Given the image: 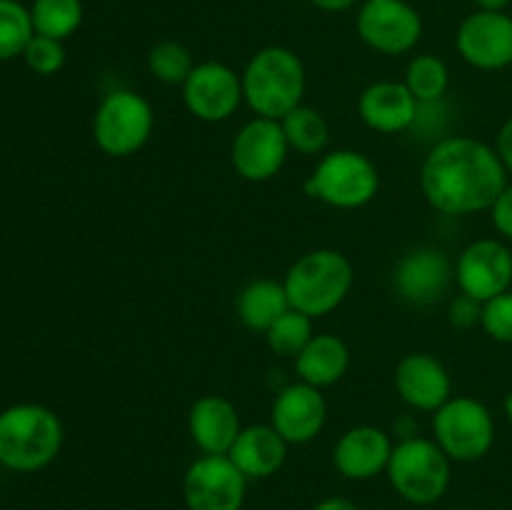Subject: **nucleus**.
Instances as JSON below:
<instances>
[{
	"instance_id": "nucleus-22",
	"label": "nucleus",
	"mask_w": 512,
	"mask_h": 510,
	"mask_svg": "<svg viewBox=\"0 0 512 510\" xmlns=\"http://www.w3.org/2000/svg\"><path fill=\"white\" fill-rule=\"evenodd\" d=\"M350 365V350L338 335L320 333L313 335L308 345L303 348V353L295 358V373L300 375V380L313 388H328L335 385L345 373H348Z\"/></svg>"
},
{
	"instance_id": "nucleus-1",
	"label": "nucleus",
	"mask_w": 512,
	"mask_h": 510,
	"mask_svg": "<svg viewBox=\"0 0 512 510\" xmlns=\"http://www.w3.org/2000/svg\"><path fill=\"white\" fill-rule=\"evenodd\" d=\"M508 185L498 150L465 135L443 138L425 155L420 188L438 213L473 215L490 210Z\"/></svg>"
},
{
	"instance_id": "nucleus-9",
	"label": "nucleus",
	"mask_w": 512,
	"mask_h": 510,
	"mask_svg": "<svg viewBox=\"0 0 512 510\" xmlns=\"http://www.w3.org/2000/svg\"><path fill=\"white\" fill-rule=\"evenodd\" d=\"M355 28L360 40L375 53L403 55L418 45L423 18L408 0H365Z\"/></svg>"
},
{
	"instance_id": "nucleus-10",
	"label": "nucleus",
	"mask_w": 512,
	"mask_h": 510,
	"mask_svg": "<svg viewBox=\"0 0 512 510\" xmlns=\"http://www.w3.org/2000/svg\"><path fill=\"white\" fill-rule=\"evenodd\" d=\"M248 478L228 455H203L183 478L188 510H240L245 503Z\"/></svg>"
},
{
	"instance_id": "nucleus-15",
	"label": "nucleus",
	"mask_w": 512,
	"mask_h": 510,
	"mask_svg": "<svg viewBox=\"0 0 512 510\" xmlns=\"http://www.w3.org/2000/svg\"><path fill=\"white\" fill-rule=\"evenodd\" d=\"M325 418H328V403L323 393L303 380L280 390L270 410V425L283 435L288 445H303L318 438Z\"/></svg>"
},
{
	"instance_id": "nucleus-5",
	"label": "nucleus",
	"mask_w": 512,
	"mask_h": 510,
	"mask_svg": "<svg viewBox=\"0 0 512 510\" xmlns=\"http://www.w3.org/2000/svg\"><path fill=\"white\" fill-rule=\"evenodd\" d=\"M378 188V168L358 150H333L305 180V195L340 210L363 208L378 195Z\"/></svg>"
},
{
	"instance_id": "nucleus-20",
	"label": "nucleus",
	"mask_w": 512,
	"mask_h": 510,
	"mask_svg": "<svg viewBox=\"0 0 512 510\" xmlns=\"http://www.w3.org/2000/svg\"><path fill=\"white\" fill-rule=\"evenodd\" d=\"M188 428L193 443L205 455H228L243 425H240L238 408L228 398L203 395L190 408Z\"/></svg>"
},
{
	"instance_id": "nucleus-13",
	"label": "nucleus",
	"mask_w": 512,
	"mask_h": 510,
	"mask_svg": "<svg viewBox=\"0 0 512 510\" xmlns=\"http://www.w3.org/2000/svg\"><path fill=\"white\" fill-rule=\"evenodd\" d=\"M183 100L198 120L223 123L243 103V80L223 63H200L183 83Z\"/></svg>"
},
{
	"instance_id": "nucleus-32",
	"label": "nucleus",
	"mask_w": 512,
	"mask_h": 510,
	"mask_svg": "<svg viewBox=\"0 0 512 510\" xmlns=\"http://www.w3.org/2000/svg\"><path fill=\"white\" fill-rule=\"evenodd\" d=\"M448 318L455 328H473V325H480V320H483V303L460 293L458 298L450 300Z\"/></svg>"
},
{
	"instance_id": "nucleus-14",
	"label": "nucleus",
	"mask_w": 512,
	"mask_h": 510,
	"mask_svg": "<svg viewBox=\"0 0 512 510\" xmlns=\"http://www.w3.org/2000/svg\"><path fill=\"white\" fill-rule=\"evenodd\" d=\"M460 293L488 303L495 295L508 293L512 285V253L505 243L483 238L460 253L455 268Z\"/></svg>"
},
{
	"instance_id": "nucleus-33",
	"label": "nucleus",
	"mask_w": 512,
	"mask_h": 510,
	"mask_svg": "<svg viewBox=\"0 0 512 510\" xmlns=\"http://www.w3.org/2000/svg\"><path fill=\"white\" fill-rule=\"evenodd\" d=\"M490 215H493L495 230L512 240V185H505V190L490 208Z\"/></svg>"
},
{
	"instance_id": "nucleus-34",
	"label": "nucleus",
	"mask_w": 512,
	"mask_h": 510,
	"mask_svg": "<svg viewBox=\"0 0 512 510\" xmlns=\"http://www.w3.org/2000/svg\"><path fill=\"white\" fill-rule=\"evenodd\" d=\"M495 150H498V155H500V160H503L505 170L512 173V118L505 120L503 128H500Z\"/></svg>"
},
{
	"instance_id": "nucleus-4",
	"label": "nucleus",
	"mask_w": 512,
	"mask_h": 510,
	"mask_svg": "<svg viewBox=\"0 0 512 510\" xmlns=\"http://www.w3.org/2000/svg\"><path fill=\"white\" fill-rule=\"evenodd\" d=\"M283 285L290 308L320 318L333 313L348 298L353 288V265L340 250H310L290 265Z\"/></svg>"
},
{
	"instance_id": "nucleus-18",
	"label": "nucleus",
	"mask_w": 512,
	"mask_h": 510,
	"mask_svg": "<svg viewBox=\"0 0 512 510\" xmlns=\"http://www.w3.org/2000/svg\"><path fill=\"white\" fill-rule=\"evenodd\" d=\"M393 443L388 433L375 425H358L340 435L333 450L338 473L348 480H370L388 470Z\"/></svg>"
},
{
	"instance_id": "nucleus-7",
	"label": "nucleus",
	"mask_w": 512,
	"mask_h": 510,
	"mask_svg": "<svg viewBox=\"0 0 512 510\" xmlns=\"http://www.w3.org/2000/svg\"><path fill=\"white\" fill-rule=\"evenodd\" d=\"M155 115L135 90H113L100 100L93 118V138L105 155L128 158L153 135Z\"/></svg>"
},
{
	"instance_id": "nucleus-37",
	"label": "nucleus",
	"mask_w": 512,
	"mask_h": 510,
	"mask_svg": "<svg viewBox=\"0 0 512 510\" xmlns=\"http://www.w3.org/2000/svg\"><path fill=\"white\" fill-rule=\"evenodd\" d=\"M478 10H505L512 5V0H473Z\"/></svg>"
},
{
	"instance_id": "nucleus-38",
	"label": "nucleus",
	"mask_w": 512,
	"mask_h": 510,
	"mask_svg": "<svg viewBox=\"0 0 512 510\" xmlns=\"http://www.w3.org/2000/svg\"><path fill=\"white\" fill-rule=\"evenodd\" d=\"M505 415H508V420L512 423V390L508 393V398H505Z\"/></svg>"
},
{
	"instance_id": "nucleus-25",
	"label": "nucleus",
	"mask_w": 512,
	"mask_h": 510,
	"mask_svg": "<svg viewBox=\"0 0 512 510\" xmlns=\"http://www.w3.org/2000/svg\"><path fill=\"white\" fill-rule=\"evenodd\" d=\"M30 20L38 35L65 40L83 23V3L80 0H35L30 8Z\"/></svg>"
},
{
	"instance_id": "nucleus-16",
	"label": "nucleus",
	"mask_w": 512,
	"mask_h": 510,
	"mask_svg": "<svg viewBox=\"0 0 512 510\" xmlns=\"http://www.w3.org/2000/svg\"><path fill=\"white\" fill-rule=\"evenodd\" d=\"M453 268L443 250L418 248L398 260L393 270V288L405 303L433 305L448 293Z\"/></svg>"
},
{
	"instance_id": "nucleus-2",
	"label": "nucleus",
	"mask_w": 512,
	"mask_h": 510,
	"mask_svg": "<svg viewBox=\"0 0 512 510\" xmlns=\"http://www.w3.org/2000/svg\"><path fill=\"white\" fill-rule=\"evenodd\" d=\"M240 80H243V100L260 118L283 120L290 110L303 105V60L283 45H268L258 50L248 60Z\"/></svg>"
},
{
	"instance_id": "nucleus-31",
	"label": "nucleus",
	"mask_w": 512,
	"mask_h": 510,
	"mask_svg": "<svg viewBox=\"0 0 512 510\" xmlns=\"http://www.w3.org/2000/svg\"><path fill=\"white\" fill-rule=\"evenodd\" d=\"M480 325L498 343H512V290L483 303Z\"/></svg>"
},
{
	"instance_id": "nucleus-28",
	"label": "nucleus",
	"mask_w": 512,
	"mask_h": 510,
	"mask_svg": "<svg viewBox=\"0 0 512 510\" xmlns=\"http://www.w3.org/2000/svg\"><path fill=\"white\" fill-rule=\"evenodd\" d=\"M33 35L30 10L18 0H0V60L23 55Z\"/></svg>"
},
{
	"instance_id": "nucleus-24",
	"label": "nucleus",
	"mask_w": 512,
	"mask_h": 510,
	"mask_svg": "<svg viewBox=\"0 0 512 510\" xmlns=\"http://www.w3.org/2000/svg\"><path fill=\"white\" fill-rule=\"evenodd\" d=\"M280 125L285 130L290 150H298L303 155L323 153L330 140V128L325 118L315 108H308V105H298L295 110H290L280 120Z\"/></svg>"
},
{
	"instance_id": "nucleus-35",
	"label": "nucleus",
	"mask_w": 512,
	"mask_h": 510,
	"mask_svg": "<svg viewBox=\"0 0 512 510\" xmlns=\"http://www.w3.org/2000/svg\"><path fill=\"white\" fill-rule=\"evenodd\" d=\"M310 3H313L315 8L325 10V13H343V10L353 8L358 0H310Z\"/></svg>"
},
{
	"instance_id": "nucleus-8",
	"label": "nucleus",
	"mask_w": 512,
	"mask_h": 510,
	"mask_svg": "<svg viewBox=\"0 0 512 510\" xmlns=\"http://www.w3.org/2000/svg\"><path fill=\"white\" fill-rule=\"evenodd\" d=\"M435 443L450 460L473 463L488 455L495 440V420L488 405L470 395H458L440 405L433 415Z\"/></svg>"
},
{
	"instance_id": "nucleus-11",
	"label": "nucleus",
	"mask_w": 512,
	"mask_h": 510,
	"mask_svg": "<svg viewBox=\"0 0 512 510\" xmlns=\"http://www.w3.org/2000/svg\"><path fill=\"white\" fill-rule=\"evenodd\" d=\"M288 150L290 145L280 120L258 115L235 135L230 160H233V168L240 178L250 180V183H263V180L275 178L283 170Z\"/></svg>"
},
{
	"instance_id": "nucleus-26",
	"label": "nucleus",
	"mask_w": 512,
	"mask_h": 510,
	"mask_svg": "<svg viewBox=\"0 0 512 510\" xmlns=\"http://www.w3.org/2000/svg\"><path fill=\"white\" fill-rule=\"evenodd\" d=\"M450 83L448 65L438 55H415L405 70V88L420 105L438 103Z\"/></svg>"
},
{
	"instance_id": "nucleus-30",
	"label": "nucleus",
	"mask_w": 512,
	"mask_h": 510,
	"mask_svg": "<svg viewBox=\"0 0 512 510\" xmlns=\"http://www.w3.org/2000/svg\"><path fill=\"white\" fill-rule=\"evenodd\" d=\"M23 58H25V63H28V68L33 70V73L55 75L65 65L63 40L45 38V35L35 33L33 38H30L28 48H25Z\"/></svg>"
},
{
	"instance_id": "nucleus-27",
	"label": "nucleus",
	"mask_w": 512,
	"mask_h": 510,
	"mask_svg": "<svg viewBox=\"0 0 512 510\" xmlns=\"http://www.w3.org/2000/svg\"><path fill=\"white\" fill-rule=\"evenodd\" d=\"M313 318L300 310L290 308L288 313L280 315L270 330L265 333V340H268L270 350L278 355H285V358H298L303 353L305 345L313 340Z\"/></svg>"
},
{
	"instance_id": "nucleus-21",
	"label": "nucleus",
	"mask_w": 512,
	"mask_h": 510,
	"mask_svg": "<svg viewBox=\"0 0 512 510\" xmlns=\"http://www.w3.org/2000/svg\"><path fill=\"white\" fill-rule=\"evenodd\" d=\"M228 458L248 480L270 478L283 468L288 458V443L273 425H248L235 438Z\"/></svg>"
},
{
	"instance_id": "nucleus-12",
	"label": "nucleus",
	"mask_w": 512,
	"mask_h": 510,
	"mask_svg": "<svg viewBox=\"0 0 512 510\" xmlns=\"http://www.w3.org/2000/svg\"><path fill=\"white\" fill-rule=\"evenodd\" d=\"M460 58L478 70H503L512 65V15L505 10H475L455 35Z\"/></svg>"
},
{
	"instance_id": "nucleus-36",
	"label": "nucleus",
	"mask_w": 512,
	"mask_h": 510,
	"mask_svg": "<svg viewBox=\"0 0 512 510\" xmlns=\"http://www.w3.org/2000/svg\"><path fill=\"white\" fill-rule=\"evenodd\" d=\"M313 510H360L358 505L353 503V500H348V498H338V495H335V498H325V500H320L318 505H315Z\"/></svg>"
},
{
	"instance_id": "nucleus-19",
	"label": "nucleus",
	"mask_w": 512,
	"mask_h": 510,
	"mask_svg": "<svg viewBox=\"0 0 512 510\" xmlns=\"http://www.w3.org/2000/svg\"><path fill=\"white\" fill-rule=\"evenodd\" d=\"M420 103L413 98L405 83L378 80L368 85L358 100V113L368 128L378 133H400L418 120Z\"/></svg>"
},
{
	"instance_id": "nucleus-29",
	"label": "nucleus",
	"mask_w": 512,
	"mask_h": 510,
	"mask_svg": "<svg viewBox=\"0 0 512 510\" xmlns=\"http://www.w3.org/2000/svg\"><path fill=\"white\" fill-rule=\"evenodd\" d=\"M193 68V55L178 40H160L148 53V70L160 83L183 85L188 75L193 73Z\"/></svg>"
},
{
	"instance_id": "nucleus-23",
	"label": "nucleus",
	"mask_w": 512,
	"mask_h": 510,
	"mask_svg": "<svg viewBox=\"0 0 512 510\" xmlns=\"http://www.w3.org/2000/svg\"><path fill=\"white\" fill-rule=\"evenodd\" d=\"M235 308H238V318L245 328L255 330V333H268L270 325L280 315L288 313L290 300L283 283L263 278L253 280V283H248L240 290Z\"/></svg>"
},
{
	"instance_id": "nucleus-17",
	"label": "nucleus",
	"mask_w": 512,
	"mask_h": 510,
	"mask_svg": "<svg viewBox=\"0 0 512 510\" xmlns=\"http://www.w3.org/2000/svg\"><path fill=\"white\" fill-rule=\"evenodd\" d=\"M395 390L410 408L435 413L453 398V380L435 355L410 353L395 368Z\"/></svg>"
},
{
	"instance_id": "nucleus-6",
	"label": "nucleus",
	"mask_w": 512,
	"mask_h": 510,
	"mask_svg": "<svg viewBox=\"0 0 512 510\" xmlns=\"http://www.w3.org/2000/svg\"><path fill=\"white\" fill-rule=\"evenodd\" d=\"M388 478L395 493L413 505H433L450 485V458L430 438H405L393 445Z\"/></svg>"
},
{
	"instance_id": "nucleus-3",
	"label": "nucleus",
	"mask_w": 512,
	"mask_h": 510,
	"mask_svg": "<svg viewBox=\"0 0 512 510\" xmlns=\"http://www.w3.org/2000/svg\"><path fill=\"white\" fill-rule=\"evenodd\" d=\"M63 425L45 405L20 403L0 413V463L18 473H35L55 460Z\"/></svg>"
}]
</instances>
